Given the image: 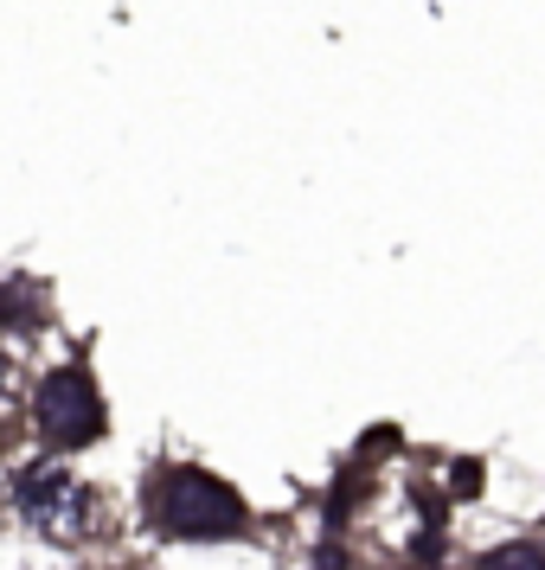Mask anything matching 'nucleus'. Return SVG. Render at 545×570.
<instances>
[{
	"mask_svg": "<svg viewBox=\"0 0 545 570\" xmlns=\"http://www.w3.org/2000/svg\"><path fill=\"white\" fill-rule=\"evenodd\" d=\"M155 519L174 539H225V532H237L244 507H237V493L225 481H212L199 468H174L155 488Z\"/></svg>",
	"mask_w": 545,
	"mask_h": 570,
	"instance_id": "1",
	"label": "nucleus"
},
{
	"mask_svg": "<svg viewBox=\"0 0 545 570\" xmlns=\"http://www.w3.org/2000/svg\"><path fill=\"white\" fill-rule=\"evenodd\" d=\"M481 570H545V551L539 544H500L481 558Z\"/></svg>",
	"mask_w": 545,
	"mask_h": 570,
	"instance_id": "4",
	"label": "nucleus"
},
{
	"mask_svg": "<svg viewBox=\"0 0 545 570\" xmlns=\"http://www.w3.org/2000/svg\"><path fill=\"white\" fill-rule=\"evenodd\" d=\"M39 436L52 449H84V442L104 436V397L78 365H65L39 385Z\"/></svg>",
	"mask_w": 545,
	"mask_h": 570,
	"instance_id": "2",
	"label": "nucleus"
},
{
	"mask_svg": "<svg viewBox=\"0 0 545 570\" xmlns=\"http://www.w3.org/2000/svg\"><path fill=\"white\" fill-rule=\"evenodd\" d=\"M20 513H27L46 539H78L84 519H90V500H84L78 474H65V468H32V474H20Z\"/></svg>",
	"mask_w": 545,
	"mask_h": 570,
	"instance_id": "3",
	"label": "nucleus"
}]
</instances>
